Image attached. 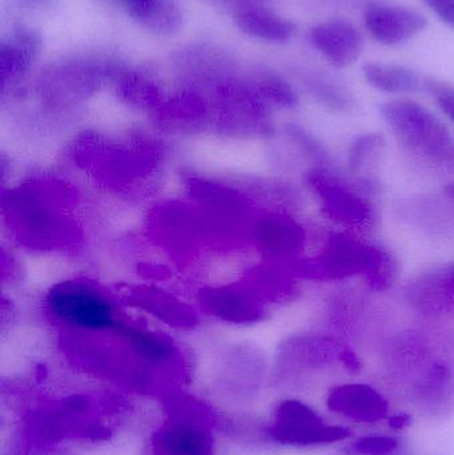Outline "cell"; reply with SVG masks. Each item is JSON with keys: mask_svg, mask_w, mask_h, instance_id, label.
Returning <instances> with one entry per match:
<instances>
[{"mask_svg": "<svg viewBox=\"0 0 454 455\" xmlns=\"http://www.w3.org/2000/svg\"><path fill=\"white\" fill-rule=\"evenodd\" d=\"M381 116L400 143L420 154H445L450 146L448 128L428 108L413 100H392L381 104Z\"/></svg>", "mask_w": 454, "mask_h": 455, "instance_id": "cell-1", "label": "cell"}, {"mask_svg": "<svg viewBox=\"0 0 454 455\" xmlns=\"http://www.w3.org/2000/svg\"><path fill=\"white\" fill-rule=\"evenodd\" d=\"M268 435L280 445H327L346 440L349 430L325 424L322 417L301 401H283L274 413Z\"/></svg>", "mask_w": 454, "mask_h": 455, "instance_id": "cell-2", "label": "cell"}, {"mask_svg": "<svg viewBox=\"0 0 454 455\" xmlns=\"http://www.w3.org/2000/svg\"><path fill=\"white\" fill-rule=\"evenodd\" d=\"M144 455H213V437L197 417L176 413L152 433Z\"/></svg>", "mask_w": 454, "mask_h": 455, "instance_id": "cell-3", "label": "cell"}, {"mask_svg": "<svg viewBox=\"0 0 454 455\" xmlns=\"http://www.w3.org/2000/svg\"><path fill=\"white\" fill-rule=\"evenodd\" d=\"M51 310L61 320L87 329L111 326V305L93 291L80 285L58 286L48 299Z\"/></svg>", "mask_w": 454, "mask_h": 455, "instance_id": "cell-4", "label": "cell"}, {"mask_svg": "<svg viewBox=\"0 0 454 455\" xmlns=\"http://www.w3.org/2000/svg\"><path fill=\"white\" fill-rule=\"evenodd\" d=\"M312 186L320 195L325 212L333 220L346 226H362L373 218L367 200L346 186L336 173L316 170L311 175Z\"/></svg>", "mask_w": 454, "mask_h": 455, "instance_id": "cell-5", "label": "cell"}, {"mask_svg": "<svg viewBox=\"0 0 454 455\" xmlns=\"http://www.w3.org/2000/svg\"><path fill=\"white\" fill-rule=\"evenodd\" d=\"M364 23L373 39L381 44L396 45L423 32L426 19L412 8L376 3L365 10Z\"/></svg>", "mask_w": 454, "mask_h": 455, "instance_id": "cell-6", "label": "cell"}, {"mask_svg": "<svg viewBox=\"0 0 454 455\" xmlns=\"http://www.w3.org/2000/svg\"><path fill=\"white\" fill-rule=\"evenodd\" d=\"M311 42L317 51L338 68H346L359 59L364 42L351 21L332 19L317 24L311 32Z\"/></svg>", "mask_w": 454, "mask_h": 455, "instance_id": "cell-7", "label": "cell"}, {"mask_svg": "<svg viewBox=\"0 0 454 455\" xmlns=\"http://www.w3.org/2000/svg\"><path fill=\"white\" fill-rule=\"evenodd\" d=\"M368 257L370 245L346 235H332L324 253L315 261V277L341 280L354 275H364Z\"/></svg>", "mask_w": 454, "mask_h": 455, "instance_id": "cell-8", "label": "cell"}, {"mask_svg": "<svg viewBox=\"0 0 454 455\" xmlns=\"http://www.w3.org/2000/svg\"><path fill=\"white\" fill-rule=\"evenodd\" d=\"M333 413L343 414L357 422L383 421L388 417L389 405L386 398L365 384H346L333 387L327 398Z\"/></svg>", "mask_w": 454, "mask_h": 455, "instance_id": "cell-9", "label": "cell"}, {"mask_svg": "<svg viewBox=\"0 0 454 455\" xmlns=\"http://www.w3.org/2000/svg\"><path fill=\"white\" fill-rule=\"evenodd\" d=\"M42 51V36L31 28L13 29L0 44V75L3 84L26 74Z\"/></svg>", "mask_w": 454, "mask_h": 455, "instance_id": "cell-10", "label": "cell"}, {"mask_svg": "<svg viewBox=\"0 0 454 455\" xmlns=\"http://www.w3.org/2000/svg\"><path fill=\"white\" fill-rule=\"evenodd\" d=\"M116 2L139 26L152 34H173L183 23V11L178 0H116Z\"/></svg>", "mask_w": 454, "mask_h": 455, "instance_id": "cell-11", "label": "cell"}, {"mask_svg": "<svg viewBox=\"0 0 454 455\" xmlns=\"http://www.w3.org/2000/svg\"><path fill=\"white\" fill-rule=\"evenodd\" d=\"M235 23L244 34L266 42L284 43L295 34L292 21L261 5L247 4L237 8Z\"/></svg>", "mask_w": 454, "mask_h": 455, "instance_id": "cell-12", "label": "cell"}, {"mask_svg": "<svg viewBox=\"0 0 454 455\" xmlns=\"http://www.w3.org/2000/svg\"><path fill=\"white\" fill-rule=\"evenodd\" d=\"M362 74L372 87L384 92H412L426 85L418 72L396 64H365Z\"/></svg>", "mask_w": 454, "mask_h": 455, "instance_id": "cell-13", "label": "cell"}, {"mask_svg": "<svg viewBox=\"0 0 454 455\" xmlns=\"http://www.w3.org/2000/svg\"><path fill=\"white\" fill-rule=\"evenodd\" d=\"M399 272L396 257L381 248V246L370 245V257L364 277L372 291H384L394 285Z\"/></svg>", "mask_w": 454, "mask_h": 455, "instance_id": "cell-14", "label": "cell"}, {"mask_svg": "<svg viewBox=\"0 0 454 455\" xmlns=\"http://www.w3.org/2000/svg\"><path fill=\"white\" fill-rule=\"evenodd\" d=\"M386 140L380 133H368L354 140L349 149V164L354 172L364 170L375 162L383 149Z\"/></svg>", "mask_w": 454, "mask_h": 455, "instance_id": "cell-15", "label": "cell"}, {"mask_svg": "<svg viewBox=\"0 0 454 455\" xmlns=\"http://www.w3.org/2000/svg\"><path fill=\"white\" fill-rule=\"evenodd\" d=\"M314 88L320 100L335 111H346L354 106V99L348 90L333 79L315 80Z\"/></svg>", "mask_w": 454, "mask_h": 455, "instance_id": "cell-16", "label": "cell"}, {"mask_svg": "<svg viewBox=\"0 0 454 455\" xmlns=\"http://www.w3.org/2000/svg\"><path fill=\"white\" fill-rule=\"evenodd\" d=\"M399 448L397 440L386 435L362 437L352 445V451L357 455H386Z\"/></svg>", "mask_w": 454, "mask_h": 455, "instance_id": "cell-17", "label": "cell"}, {"mask_svg": "<svg viewBox=\"0 0 454 455\" xmlns=\"http://www.w3.org/2000/svg\"><path fill=\"white\" fill-rule=\"evenodd\" d=\"M261 87L272 99L279 101V103L285 104V106L295 104V93L291 90L290 85L280 77L274 76V75H266L261 79Z\"/></svg>", "mask_w": 454, "mask_h": 455, "instance_id": "cell-18", "label": "cell"}, {"mask_svg": "<svg viewBox=\"0 0 454 455\" xmlns=\"http://www.w3.org/2000/svg\"><path fill=\"white\" fill-rule=\"evenodd\" d=\"M426 90L436 99L440 108L454 122V88L436 80L428 79L426 82Z\"/></svg>", "mask_w": 454, "mask_h": 455, "instance_id": "cell-19", "label": "cell"}, {"mask_svg": "<svg viewBox=\"0 0 454 455\" xmlns=\"http://www.w3.org/2000/svg\"><path fill=\"white\" fill-rule=\"evenodd\" d=\"M120 87H122L124 95L135 99H149V100H151V99L155 98V92H156L154 85H152L148 80L136 74L127 75V76L123 79Z\"/></svg>", "mask_w": 454, "mask_h": 455, "instance_id": "cell-20", "label": "cell"}, {"mask_svg": "<svg viewBox=\"0 0 454 455\" xmlns=\"http://www.w3.org/2000/svg\"><path fill=\"white\" fill-rule=\"evenodd\" d=\"M444 23L454 26V0H424Z\"/></svg>", "mask_w": 454, "mask_h": 455, "instance_id": "cell-21", "label": "cell"}, {"mask_svg": "<svg viewBox=\"0 0 454 455\" xmlns=\"http://www.w3.org/2000/svg\"><path fill=\"white\" fill-rule=\"evenodd\" d=\"M341 363L352 371H357L362 368L359 358H357V355H354L351 349H348V347L344 350L343 355H341Z\"/></svg>", "mask_w": 454, "mask_h": 455, "instance_id": "cell-22", "label": "cell"}, {"mask_svg": "<svg viewBox=\"0 0 454 455\" xmlns=\"http://www.w3.org/2000/svg\"><path fill=\"white\" fill-rule=\"evenodd\" d=\"M388 422L392 429H402V427H408L410 424V416H408V414H397V416L391 417Z\"/></svg>", "mask_w": 454, "mask_h": 455, "instance_id": "cell-23", "label": "cell"}, {"mask_svg": "<svg viewBox=\"0 0 454 455\" xmlns=\"http://www.w3.org/2000/svg\"><path fill=\"white\" fill-rule=\"evenodd\" d=\"M19 2L24 3L28 5H39L44 4V3L50 2V0H19Z\"/></svg>", "mask_w": 454, "mask_h": 455, "instance_id": "cell-24", "label": "cell"}, {"mask_svg": "<svg viewBox=\"0 0 454 455\" xmlns=\"http://www.w3.org/2000/svg\"><path fill=\"white\" fill-rule=\"evenodd\" d=\"M450 195H452V196H454V186L450 187Z\"/></svg>", "mask_w": 454, "mask_h": 455, "instance_id": "cell-25", "label": "cell"}, {"mask_svg": "<svg viewBox=\"0 0 454 455\" xmlns=\"http://www.w3.org/2000/svg\"><path fill=\"white\" fill-rule=\"evenodd\" d=\"M453 291H454V269H453Z\"/></svg>", "mask_w": 454, "mask_h": 455, "instance_id": "cell-26", "label": "cell"}, {"mask_svg": "<svg viewBox=\"0 0 454 455\" xmlns=\"http://www.w3.org/2000/svg\"><path fill=\"white\" fill-rule=\"evenodd\" d=\"M454 27V26H453Z\"/></svg>", "mask_w": 454, "mask_h": 455, "instance_id": "cell-27", "label": "cell"}]
</instances>
